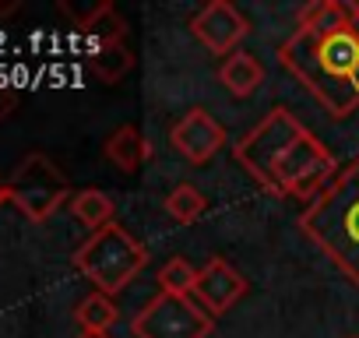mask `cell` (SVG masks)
I'll use <instances>...</instances> for the list:
<instances>
[{"label":"cell","instance_id":"14","mask_svg":"<svg viewBox=\"0 0 359 338\" xmlns=\"http://www.w3.org/2000/svg\"><path fill=\"white\" fill-rule=\"evenodd\" d=\"M88 67H92V74H95L99 81L116 85L120 78H127V74H130L134 57H130V50H127L123 43H113V46H95V50H92V57H88Z\"/></svg>","mask_w":359,"mask_h":338},{"label":"cell","instance_id":"20","mask_svg":"<svg viewBox=\"0 0 359 338\" xmlns=\"http://www.w3.org/2000/svg\"><path fill=\"white\" fill-rule=\"evenodd\" d=\"M18 11V0H0V15H15Z\"/></svg>","mask_w":359,"mask_h":338},{"label":"cell","instance_id":"3","mask_svg":"<svg viewBox=\"0 0 359 338\" xmlns=\"http://www.w3.org/2000/svg\"><path fill=\"white\" fill-rule=\"evenodd\" d=\"M148 264V250L144 243H137L123 226L109 222L106 229L92 233L78 250H74V268L95 285V292L102 296H116L123 292L141 268Z\"/></svg>","mask_w":359,"mask_h":338},{"label":"cell","instance_id":"10","mask_svg":"<svg viewBox=\"0 0 359 338\" xmlns=\"http://www.w3.org/2000/svg\"><path fill=\"white\" fill-rule=\"evenodd\" d=\"M102 155L120 169V173H137V169L151 158V144H148V137H144L134 123H123V127H116V130L106 137Z\"/></svg>","mask_w":359,"mask_h":338},{"label":"cell","instance_id":"7","mask_svg":"<svg viewBox=\"0 0 359 338\" xmlns=\"http://www.w3.org/2000/svg\"><path fill=\"white\" fill-rule=\"evenodd\" d=\"M191 32L194 39L215 53V57H233L240 50V43L247 39L250 25L247 18L229 4V0H212V4H205L194 18H191Z\"/></svg>","mask_w":359,"mask_h":338},{"label":"cell","instance_id":"11","mask_svg":"<svg viewBox=\"0 0 359 338\" xmlns=\"http://www.w3.org/2000/svg\"><path fill=\"white\" fill-rule=\"evenodd\" d=\"M219 81H222L236 99H247V95H254V92L264 85V64H261L250 50H236L233 57L222 60Z\"/></svg>","mask_w":359,"mask_h":338},{"label":"cell","instance_id":"17","mask_svg":"<svg viewBox=\"0 0 359 338\" xmlns=\"http://www.w3.org/2000/svg\"><path fill=\"white\" fill-rule=\"evenodd\" d=\"M74 317H78L81 331H109V327L116 324V317H120V313H116V303H113V296L92 292V296H85V299L78 303Z\"/></svg>","mask_w":359,"mask_h":338},{"label":"cell","instance_id":"18","mask_svg":"<svg viewBox=\"0 0 359 338\" xmlns=\"http://www.w3.org/2000/svg\"><path fill=\"white\" fill-rule=\"evenodd\" d=\"M85 32L92 36L95 46H113V43H123V36H127V22L116 15V8L106 0V8L99 11V18H95Z\"/></svg>","mask_w":359,"mask_h":338},{"label":"cell","instance_id":"6","mask_svg":"<svg viewBox=\"0 0 359 338\" xmlns=\"http://www.w3.org/2000/svg\"><path fill=\"white\" fill-rule=\"evenodd\" d=\"M215 327V317L194 299V296H151L134 317L130 331L137 338H208Z\"/></svg>","mask_w":359,"mask_h":338},{"label":"cell","instance_id":"15","mask_svg":"<svg viewBox=\"0 0 359 338\" xmlns=\"http://www.w3.org/2000/svg\"><path fill=\"white\" fill-rule=\"evenodd\" d=\"M165 215L172 219V222H180V226H194L205 212H208V198L194 187V184H180V187H172L169 191V198H165Z\"/></svg>","mask_w":359,"mask_h":338},{"label":"cell","instance_id":"24","mask_svg":"<svg viewBox=\"0 0 359 338\" xmlns=\"http://www.w3.org/2000/svg\"><path fill=\"white\" fill-rule=\"evenodd\" d=\"M352 338H355V334H352Z\"/></svg>","mask_w":359,"mask_h":338},{"label":"cell","instance_id":"1","mask_svg":"<svg viewBox=\"0 0 359 338\" xmlns=\"http://www.w3.org/2000/svg\"><path fill=\"white\" fill-rule=\"evenodd\" d=\"M278 60L331 116L359 109V22L327 36L296 29L282 43Z\"/></svg>","mask_w":359,"mask_h":338},{"label":"cell","instance_id":"8","mask_svg":"<svg viewBox=\"0 0 359 338\" xmlns=\"http://www.w3.org/2000/svg\"><path fill=\"white\" fill-rule=\"evenodd\" d=\"M169 141H172V148L184 155L187 162L205 165V162H212L219 155V148L229 141V134H226V127L208 109H191V113H184L172 123Z\"/></svg>","mask_w":359,"mask_h":338},{"label":"cell","instance_id":"5","mask_svg":"<svg viewBox=\"0 0 359 338\" xmlns=\"http://www.w3.org/2000/svg\"><path fill=\"white\" fill-rule=\"evenodd\" d=\"M303 130H306V127H303L289 109H271L254 130H247V134L236 141L233 155H236V162L247 169V173H250L264 191H271V177H275L278 158L285 155V148H289Z\"/></svg>","mask_w":359,"mask_h":338},{"label":"cell","instance_id":"12","mask_svg":"<svg viewBox=\"0 0 359 338\" xmlns=\"http://www.w3.org/2000/svg\"><path fill=\"white\" fill-rule=\"evenodd\" d=\"M352 22H355V15H352V4H345V0H313V4L299 8V15H296V29H303L310 36H327Z\"/></svg>","mask_w":359,"mask_h":338},{"label":"cell","instance_id":"22","mask_svg":"<svg viewBox=\"0 0 359 338\" xmlns=\"http://www.w3.org/2000/svg\"><path fill=\"white\" fill-rule=\"evenodd\" d=\"M78 338H113V334L109 331H81Z\"/></svg>","mask_w":359,"mask_h":338},{"label":"cell","instance_id":"2","mask_svg":"<svg viewBox=\"0 0 359 338\" xmlns=\"http://www.w3.org/2000/svg\"><path fill=\"white\" fill-rule=\"evenodd\" d=\"M299 229L359 289V155L345 162L331 184L303 208Z\"/></svg>","mask_w":359,"mask_h":338},{"label":"cell","instance_id":"13","mask_svg":"<svg viewBox=\"0 0 359 338\" xmlns=\"http://www.w3.org/2000/svg\"><path fill=\"white\" fill-rule=\"evenodd\" d=\"M71 215L81 226H88L92 233H99V229H106L113 222V198L106 191H99V187H85V191H78L71 198Z\"/></svg>","mask_w":359,"mask_h":338},{"label":"cell","instance_id":"19","mask_svg":"<svg viewBox=\"0 0 359 338\" xmlns=\"http://www.w3.org/2000/svg\"><path fill=\"white\" fill-rule=\"evenodd\" d=\"M15 106H18V92L8 88V85H0V120H8L15 113Z\"/></svg>","mask_w":359,"mask_h":338},{"label":"cell","instance_id":"23","mask_svg":"<svg viewBox=\"0 0 359 338\" xmlns=\"http://www.w3.org/2000/svg\"><path fill=\"white\" fill-rule=\"evenodd\" d=\"M352 15H355V22H359V4H352Z\"/></svg>","mask_w":359,"mask_h":338},{"label":"cell","instance_id":"9","mask_svg":"<svg viewBox=\"0 0 359 338\" xmlns=\"http://www.w3.org/2000/svg\"><path fill=\"white\" fill-rule=\"evenodd\" d=\"M250 282L222 257H212L201 275H198V289H194V299L212 313V317H222L226 310H233L243 296H247Z\"/></svg>","mask_w":359,"mask_h":338},{"label":"cell","instance_id":"16","mask_svg":"<svg viewBox=\"0 0 359 338\" xmlns=\"http://www.w3.org/2000/svg\"><path fill=\"white\" fill-rule=\"evenodd\" d=\"M198 275L201 268H194L187 257H172L158 268V292H169V296H194L198 289Z\"/></svg>","mask_w":359,"mask_h":338},{"label":"cell","instance_id":"21","mask_svg":"<svg viewBox=\"0 0 359 338\" xmlns=\"http://www.w3.org/2000/svg\"><path fill=\"white\" fill-rule=\"evenodd\" d=\"M11 201V187H8V180L0 177V205H8Z\"/></svg>","mask_w":359,"mask_h":338},{"label":"cell","instance_id":"4","mask_svg":"<svg viewBox=\"0 0 359 338\" xmlns=\"http://www.w3.org/2000/svg\"><path fill=\"white\" fill-rule=\"evenodd\" d=\"M8 187H11V205H18L22 215L32 219V222H46L64 201L74 198L64 169L43 151H29L18 162Z\"/></svg>","mask_w":359,"mask_h":338}]
</instances>
